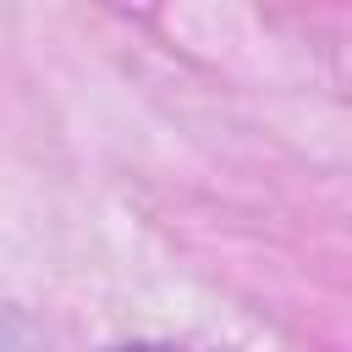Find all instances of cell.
Instances as JSON below:
<instances>
[{"label":"cell","instance_id":"6da1fadb","mask_svg":"<svg viewBox=\"0 0 352 352\" xmlns=\"http://www.w3.org/2000/svg\"><path fill=\"white\" fill-rule=\"evenodd\" d=\"M121 352H182V346H160V341H138V346H121Z\"/></svg>","mask_w":352,"mask_h":352}]
</instances>
